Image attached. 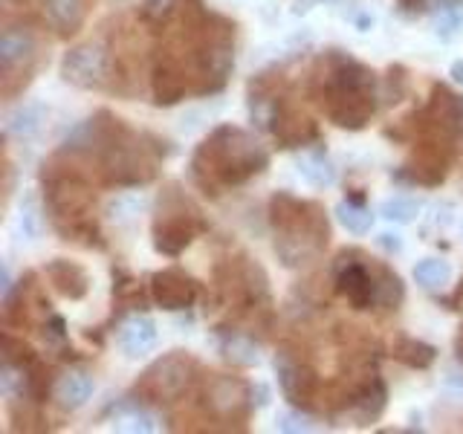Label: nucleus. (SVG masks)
<instances>
[{
	"label": "nucleus",
	"mask_w": 463,
	"mask_h": 434,
	"mask_svg": "<svg viewBox=\"0 0 463 434\" xmlns=\"http://www.w3.org/2000/svg\"><path fill=\"white\" fill-rule=\"evenodd\" d=\"M154 296L165 310H180V307H185V304H192L194 281L185 278V275L177 272V269L159 272L154 278Z\"/></svg>",
	"instance_id": "obj_2"
},
{
	"label": "nucleus",
	"mask_w": 463,
	"mask_h": 434,
	"mask_svg": "<svg viewBox=\"0 0 463 434\" xmlns=\"http://www.w3.org/2000/svg\"><path fill=\"white\" fill-rule=\"evenodd\" d=\"M336 217H339V223H342L347 231H351V235H368V231H371V223H373L371 212L354 206V203H342V206L336 209Z\"/></svg>",
	"instance_id": "obj_8"
},
{
	"label": "nucleus",
	"mask_w": 463,
	"mask_h": 434,
	"mask_svg": "<svg viewBox=\"0 0 463 434\" xmlns=\"http://www.w3.org/2000/svg\"><path fill=\"white\" fill-rule=\"evenodd\" d=\"M339 289L345 293V298L354 304V307H368V304L373 301V281H371V275L362 269V267H356V264H351L347 269H342V275H339Z\"/></svg>",
	"instance_id": "obj_4"
},
{
	"label": "nucleus",
	"mask_w": 463,
	"mask_h": 434,
	"mask_svg": "<svg viewBox=\"0 0 463 434\" xmlns=\"http://www.w3.org/2000/svg\"><path fill=\"white\" fill-rule=\"evenodd\" d=\"M388 252H400L402 250V241H400V235H383V241H380Z\"/></svg>",
	"instance_id": "obj_16"
},
{
	"label": "nucleus",
	"mask_w": 463,
	"mask_h": 434,
	"mask_svg": "<svg viewBox=\"0 0 463 434\" xmlns=\"http://www.w3.org/2000/svg\"><path fill=\"white\" fill-rule=\"evenodd\" d=\"M452 76H455V81L463 84V64H455V67H452Z\"/></svg>",
	"instance_id": "obj_17"
},
{
	"label": "nucleus",
	"mask_w": 463,
	"mask_h": 434,
	"mask_svg": "<svg viewBox=\"0 0 463 434\" xmlns=\"http://www.w3.org/2000/svg\"><path fill=\"white\" fill-rule=\"evenodd\" d=\"M156 344V325L148 316H137L119 330V347L125 351V356H145L151 354Z\"/></svg>",
	"instance_id": "obj_3"
},
{
	"label": "nucleus",
	"mask_w": 463,
	"mask_h": 434,
	"mask_svg": "<svg viewBox=\"0 0 463 434\" xmlns=\"http://www.w3.org/2000/svg\"><path fill=\"white\" fill-rule=\"evenodd\" d=\"M226 356H229V359H235V362H241V365H252V362L258 359L255 347H252L250 342H243V339H232Z\"/></svg>",
	"instance_id": "obj_15"
},
{
	"label": "nucleus",
	"mask_w": 463,
	"mask_h": 434,
	"mask_svg": "<svg viewBox=\"0 0 463 434\" xmlns=\"http://www.w3.org/2000/svg\"><path fill=\"white\" fill-rule=\"evenodd\" d=\"M50 275L55 287L61 289L64 296L70 298H81L87 293V275L76 267V264H67V260H58V264L50 267Z\"/></svg>",
	"instance_id": "obj_6"
},
{
	"label": "nucleus",
	"mask_w": 463,
	"mask_h": 434,
	"mask_svg": "<svg viewBox=\"0 0 463 434\" xmlns=\"http://www.w3.org/2000/svg\"><path fill=\"white\" fill-rule=\"evenodd\" d=\"M188 241H192V231H188L183 223L165 226L163 231H159V238H156V250L159 252H168V255H177Z\"/></svg>",
	"instance_id": "obj_10"
},
{
	"label": "nucleus",
	"mask_w": 463,
	"mask_h": 434,
	"mask_svg": "<svg viewBox=\"0 0 463 434\" xmlns=\"http://www.w3.org/2000/svg\"><path fill=\"white\" fill-rule=\"evenodd\" d=\"M93 394V380L87 373H67L55 385V397L61 400L64 409H79Z\"/></svg>",
	"instance_id": "obj_5"
},
{
	"label": "nucleus",
	"mask_w": 463,
	"mask_h": 434,
	"mask_svg": "<svg viewBox=\"0 0 463 434\" xmlns=\"http://www.w3.org/2000/svg\"><path fill=\"white\" fill-rule=\"evenodd\" d=\"M400 359H405V362H409V365L426 368V365H431V359H434V347L420 344V342H402Z\"/></svg>",
	"instance_id": "obj_13"
},
{
	"label": "nucleus",
	"mask_w": 463,
	"mask_h": 434,
	"mask_svg": "<svg viewBox=\"0 0 463 434\" xmlns=\"http://www.w3.org/2000/svg\"><path fill=\"white\" fill-rule=\"evenodd\" d=\"M35 127H38V113L29 110V108L12 113L9 119H6V130H9V134H33Z\"/></svg>",
	"instance_id": "obj_14"
},
{
	"label": "nucleus",
	"mask_w": 463,
	"mask_h": 434,
	"mask_svg": "<svg viewBox=\"0 0 463 434\" xmlns=\"http://www.w3.org/2000/svg\"><path fill=\"white\" fill-rule=\"evenodd\" d=\"M298 171H301V177L313 185H333V180H336V171H333V165L322 156L304 159V163L298 165Z\"/></svg>",
	"instance_id": "obj_9"
},
{
	"label": "nucleus",
	"mask_w": 463,
	"mask_h": 434,
	"mask_svg": "<svg viewBox=\"0 0 463 434\" xmlns=\"http://www.w3.org/2000/svg\"><path fill=\"white\" fill-rule=\"evenodd\" d=\"M81 0H50V14L55 24L61 26H76L81 21Z\"/></svg>",
	"instance_id": "obj_12"
},
{
	"label": "nucleus",
	"mask_w": 463,
	"mask_h": 434,
	"mask_svg": "<svg viewBox=\"0 0 463 434\" xmlns=\"http://www.w3.org/2000/svg\"><path fill=\"white\" fill-rule=\"evenodd\" d=\"M64 76L79 87H93L101 76H105V52L96 47L72 50L64 58Z\"/></svg>",
	"instance_id": "obj_1"
},
{
	"label": "nucleus",
	"mask_w": 463,
	"mask_h": 434,
	"mask_svg": "<svg viewBox=\"0 0 463 434\" xmlns=\"http://www.w3.org/2000/svg\"><path fill=\"white\" fill-rule=\"evenodd\" d=\"M414 278H417L420 287H426V289L443 287L449 278H452V267H449L446 260H440V258H426V260H420V264L414 267Z\"/></svg>",
	"instance_id": "obj_7"
},
{
	"label": "nucleus",
	"mask_w": 463,
	"mask_h": 434,
	"mask_svg": "<svg viewBox=\"0 0 463 434\" xmlns=\"http://www.w3.org/2000/svg\"><path fill=\"white\" fill-rule=\"evenodd\" d=\"M417 212H420V203L417 200H409V197H394V200H385L383 203V217H388V221H397V223L414 221Z\"/></svg>",
	"instance_id": "obj_11"
}]
</instances>
